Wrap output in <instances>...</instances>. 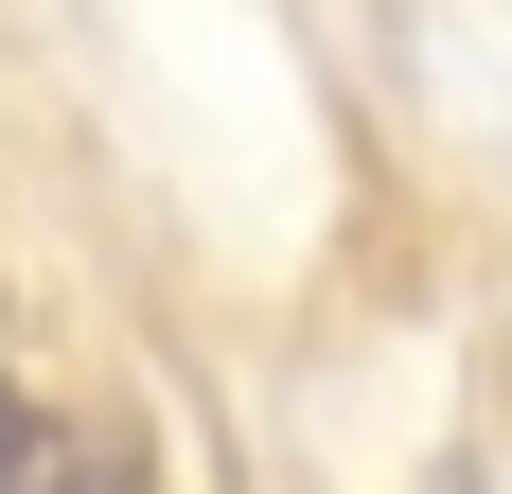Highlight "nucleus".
<instances>
[{"label": "nucleus", "mask_w": 512, "mask_h": 494, "mask_svg": "<svg viewBox=\"0 0 512 494\" xmlns=\"http://www.w3.org/2000/svg\"><path fill=\"white\" fill-rule=\"evenodd\" d=\"M0 494H71V459L36 442V406H18V389H0Z\"/></svg>", "instance_id": "nucleus-1"}]
</instances>
